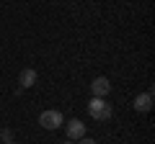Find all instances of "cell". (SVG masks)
I'll use <instances>...</instances> for the list:
<instances>
[{
    "instance_id": "cell-1",
    "label": "cell",
    "mask_w": 155,
    "mask_h": 144,
    "mask_svg": "<svg viewBox=\"0 0 155 144\" xmlns=\"http://www.w3.org/2000/svg\"><path fill=\"white\" fill-rule=\"evenodd\" d=\"M88 113H91V118H96V121H109L111 113H114V108H111V103H106V98H91Z\"/></svg>"
},
{
    "instance_id": "cell-2",
    "label": "cell",
    "mask_w": 155,
    "mask_h": 144,
    "mask_svg": "<svg viewBox=\"0 0 155 144\" xmlns=\"http://www.w3.org/2000/svg\"><path fill=\"white\" fill-rule=\"evenodd\" d=\"M39 124L44 129H49V131H54V129H60L62 124H65V118H62L60 111H44L41 116H39Z\"/></svg>"
},
{
    "instance_id": "cell-3",
    "label": "cell",
    "mask_w": 155,
    "mask_h": 144,
    "mask_svg": "<svg viewBox=\"0 0 155 144\" xmlns=\"http://www.w3.org/2000/svg\"><path fill=\"white\" fill-rule=\"evenodd\" d=\"M91 90H93V98H106V95L111 93L109 77H96L93 83H91Z\"/></svg>"
},
{
    "instance_id": "cell-4",
    "label": "cell",
    "mask_w": 155,
    "mask_h": 144,
    "mask_svg": "<svg viewBox=\"0 0 155 144\" xmlns=\"http://www.w3.org/2000/svg\"><path fill=\"white\" fill-rule=\"evenodd\" d=\"M67 136L70 139H83L85 136V124L83 121H78V118H72V121H67Z\"/></svg>"
},
{
    "instance_id": "cell-5",
    "label": "cell",
    "mask_w": 155,
    "mask_h": 144,
    "mask_svg": "<svg viewBox=\"0 0 155 144\" xmlns=\"http://www.w3.org/2000/svg\"><path fill=\"white\" fill-rule=\"evenodd\" d=\"M132 105H134V111H140V113H147L150 108H153V93H142V95H137Z\"/></svg>"
},
{
    "instance_id": "cell-6",
    "label": "cell",
    "mask_w": 155,
    "mask_h": 144,
    "mask_svg": "<svg viewBox=\"0 0 155 144\" xmlns=\"http://www.w3.org/2000/svg\"><path fill=\"white\" fill-rule=\"evenodd\" d=\"M18 83H21V88H34V85H36V70H31V67L21 70V75H18Z\"/></svg>"
},
{
    "instance_id": "cell-7",
    "label": "cell",
    "mask_w": 155,
    "mask_h": 144,
    "mask_svg": "<svg viewBox=\"0 0 155 144\" xmlns=\"http://www.w3.org/2000/svg\"><path fill=\"white\" fill-rule=\"evenodd\" d=\"M0 139H3V142H13V131H11V129H3V131H0Z\"/></svg>"
},
{
    "instance_id": "cell-8",
    "label": "cell",
    "mask_w": 155,
    "mask_h": 144,
    "mask_svg": "<svg viewBox=\"0 0 155 144\" xmlns=\"http://www.w3.org/2000/svg\"><path fill=\"white\" fill-rule=\"evenodd\" d=\"M78 144H98L96 139H88V136H83V139H78Z\"/></svg>"
},
{
    "instance_id": "cell-9",
    "label": "cell",
    "mask_w": 155,
    "mask_h": 144,
    "mask_svg": "<svg viewBox=\"0 0 155 144\" xmlns=\"http://www.w3.org/2000/svg\"><path fill=\"white\" fill-rule=\"evenodd\" d=\"M62 144H75V142H72V139H67V142H62Z\"/></svg>"
},
{
    "instance_id": "cell-10",
    "label": "cell",
    "mask_w": 155,
    "mask_h": 144,
    "mask_svg": "<svg viewBox=\"0 0 155 144\" xmlns=\"http://www.w3.org/2000/svg\"><path fill=\"white\" fill-rule=\"evenodd\" d=\"M8 144H16V142H8Z\"/></svg>"
}]
</instances>
